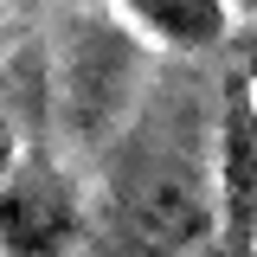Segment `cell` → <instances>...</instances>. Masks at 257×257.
Wrapping results in <instances>:
<instances>
[{
	"instance_id": "3",
	"label": "cell",
	"mask_w": 257,
	"mask_h": 257,
	"mask_svg": "<svg viewBox=\"0 0 257 257\" xmlns=\"http://www.w3.org/2000/svg\"><path fill=\"white\" fill-rule=\"evenodd\" d=\"M84 244V206L52 155H20L0 180V251H77Z\"/></svg>"
},
{
	"instance_id": "4",
	"label": "cell",
	"mask_w": 257,
	"mask_h": 257,
	"mask_svg": "<svg viewBox=\"0 0 257 257\" xmlns=\"http://www.w3.org/2000/svg\"><path fill=\"white\" fill-rule=\"evenodd\" d=\"M212 180H219V244H257V77H225L212 122Z\"/></svg>"
},
{
	"instance_id": "7",
	"label": "cell",
	"mask_w": 257,
	"mask_h": 257,
	"mask_svg": "<svg viewBox=\"0 0 257 257\" xmlns=\"http://www.w3.org/2000/svg\"><path fill=\"white\" fill-rule=\"evenodd\" d=\"M251 77H257V52H251Z\"/></svg>"
},
{
	"instance_id": "5",
	"label": "cell",
	"mask_w": 257,
	"mask_h": 257,
	"mask_svg": "<svg viewBox=\"0 0 257 257\" xmlns=\"http://www.w3.org/2000/svg\"><path fill=\"white\" fill-rule=\"evenodd\" d=\"M167 52H206L225 39V0H116Z\"/></svg>"
},
{
	"instance_id": "1",
	"label": "cell",
	"mask_w": 257,
	"mask_h": 257,
	"mask_svg": "<svg viewBox=\"0 0 257 257\" xmlns=\"http://www.w3.org/2000/svg\"><path fill=\"white\" fill-rule=\"evenodd\" d=\"M109 231L135 251H206L219 244V180L212 161L180 135L148 142V128H122L116 180H109Z\"/></svg>"
},
{
	"instance_id": "6",
	"label": "cell",
	"mask_w": 257,
	"mask_h": 257,
	"mask_svg": "<svg viewBox=\"0 0 257 257\" xmlns=\"http://www.w3.org/2000/svg\"><path fill=\"white\" fill-rule=\"evenodd\" d=\"M13 161H20V148H13V122H7V109H0V180H7Z\"/></svg>"
},
{
	"instance_id": "2",
	"label": "cell",
	"mask_w": 257,
	"mask_h": 257,
	"mask_svg": "<svg viewBox=\"0 0 257 257\" xmlns=\"http://www.w3.org/2000/svg\"><path fill=\"white\" fill-rule=\"evenodd\" d=\"M142 77H148V58H142V45L128 32L84 26L77 45H71V64H64V116H71V128L90 148L122 142V128L142 109Z\"/></svg>"
}]
</instances>
